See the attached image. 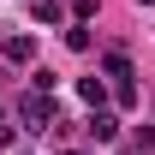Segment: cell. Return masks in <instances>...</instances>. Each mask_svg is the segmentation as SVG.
I'll use <instances>...</instances> for the list:
<instances>
[{
    "mask_svg": "<svg viewBox=\"0 0 155 155\" xmlns=\"http://www.w3.org/2000/svg\"><path fill=\"white\" fill-rule=\"evenodd\" d=\"M24 119H30L36 131H54V119H60L54 96H48V90H36V96H24Z\"/></svg>",
    "mask_w": 155,
    "mask_h": 155,
    "instance_id": "1",
    "label": "cell"
},
{
    "mask_svg": "<svg viewBox=\"0 0 155 155\" xmlns=\"http://www.w3.org/2000/svg\"><path fill=\"white\" fill-rule=\"evenodd\" d=\"M107 78L119 84V101H131V60L125 54H107Z\"/></svg>",
    "mask_w": 155,
    "mask_h": 155,
    "instance_id": "2",
    "label": "cell"
},
{
    "mask_svg": "<svg viewBox=\"0 0 155 155\" xmlns=\"http://www.w3.org/2000/svg\"><path fill=\"white\" fill-rule=\"evenodd\" d=\"M90 137H96V143H114V137H119V119L96 107V114H90Z\"/></svg>",
    "mask_w": 155,
    "mask_h": 155,
    "instance_id": "3",
    "label": "cell"
},
{
    "mask_svg": "<svg viewBox=\"0 0 155 155\" xmlns=\"http://www.w3.org/2000/svg\"><path fill=\"white\" fill-rule=\"evenodd\" d=\"M6 60H18V66L36 60V42H30V36H6Z\"/></svg>",
    "mask_w": 155,
    "mask_h": 155,
    "instance_id": "4",
    "label": "cell"
},
{
    "mask_svg": "<svg viewBox=\"0 0 155 155\" xmlns=\"http://www.w3.org/2000/svg\"><path fill=\"white\" fill-rule=\"evenodd\" d=\"M78 96L90 101V107H101V78H84V84H78Z\"/></svg>",
    "mask_w": 155,
    "mask_h": 155,
    "instance_id": "5",
    "label": "cell"
},
{
    "mask_svg": "<svg viewBox=\"0 0 155 155\" xmlns=\"http://www.w3.org/2000/svg\"><path fill=\"white\" fill-rule=\"evenodd\" d=\"M36 18H48V24H60V0H36Z\"/></svg>",
    "mask_w": 155,
    "mask_h": 155,
    "instance_id": "6",
    "label": "cell"
},
{
    "mask_svg": "<svg viewBox=\"0 0 155 155\" xmlns=\"http://www.w3.org/2000/svg\"><path fill=\"white\" fill-rule=\"evenodd\" d=\"M137 6H155V0H137Z\"/></svg>",
    "mask_w": 155,
    "mask_h": 155,
    "instance_id": "7",
    "label": "cell"
},
{
    "mask_svg": "<svg viewBox=\"0 0 155 155\" xmlns=\"http://www.w3.org/2000/svg\"><path fill=\"white\" fill-rule=\"evenodd\" d=\"M66 155H84V149H66Z\"/></svg>",
    "mask_w": 155,
    "mask_h": 155,
    "instance_id": "8",
    "label": "cell"
}]
</instances>
